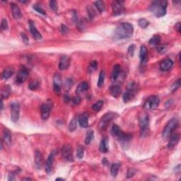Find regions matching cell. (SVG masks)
Instances as JSON below:
<instances>
[{"mask_svg":"<svg viewBox=\"0 0 181 181\" xmlns=\"http://www.w3.org/2000/svg\"><path fill=\"white\" fill-rule=\"evenodd\" d=\"M88 89H89V83L86 81H83L77 86V89H76V94L77 95H80V94L86 92Z\"/></svg>","mask_w":181,"mask_h":181,"instance_id":"23","label":"cell"},{"mask_svg":"<svg viewBox=\"0 0 181 181\" xmlns=\"http://www.w3.org/2000/svg\"><path fill=\"white\" fill-rule=\"evenodd\" d=\"M79 125L83 128L89 127V116L86 113H83L79 117Z\"/></svg>","mask_w":181,"mask_h":181,"instance_id":"21","label":"cell"},{"mask_svg":"<svg viewBox=\"0 0 181 181\" xmlns=\"http://www.w3.org/2000/svg\"><path fill=\"white\" fill-rule=\"evenodd\" d=\"M11 93V87L9 86H5L1 91V99H7Z\"/></svg>","mask_w":181,"mask_h":181,"instance_id":"30","label":"cell"},{"mask_svg":"<svg viewBox=\"0 0 181 181\" xmlns=\"http://www.w3.org/2000/svg\"><path fill=\"white\" fill-rule=\"evenodd\" d=\"M14 68L9 67H7L6 69H4V70L2 72V79H8L9 78H10L13 74H14Z\"/></svg>","mask_w":181,"mask_h":181,"instance_id":"27","label":"cell"},{"mask_svg":"<svg viewBox=\"0 0 181 181\" xmlns=\"http://www.w3.org/2000/svg\"><path fill=\"white\" fill-rule=\"evenodd\" d=\"M77 120H76V118H73L72 120H71L70 122H69V130L70 131V132H74V131L76 130V129H77Z\"/></svg>","mask_w":181,"mask_h":181,"instance_id":"39","label":"cell"},{"mask_svg":"<svg viewBox=\"0 0 181 181\" xmlns=\"http://www.w3.org/2000/svg\"><path fill=\"white\" fill-rule=\"evenodd\" d=\"M135 45L132 44V45H130V47L128 48V53L130 56H132L134 55V52H135Z\"/></svg>","mask_w":181,"mask_h":181,"instance_id":"50","label":"cell"},{"mask_svg":"<svg viewBox=\"0 0 181 181\" xmlns=\"http://www.w3.org/2000/svg\"><path fill=\"white\" fill-rule=\"evenodd\" d=\"M178 125V121L176 118H173L171 120L168 122V124H166V126L165 127V128L164 129L163 131L162 136L164 139H168L171 137V135L173 133V132L174 131L175 129H176V127Z\"/></svg>","mask_w":181,"mask_h":181,"instance_id":"4","label":"cell"},{"mask_svg":"<svg viewBox=\"0 0 181 181\" xmlns=\"http://www.w3.org/2000/svg\"><path fill=\"white\" fill-rule=\"evenodd\" d=\"M134 33V27L132 24L127 22L120 24L114 31L113 38L115 40L128 39L132 36Z\"/></svg>","mask_w":181,"mask_h":181,"instance_id":"1","label":"cell"},{"mask_svg":"<svg viewBox=\"0 0 181 181\" xmlns=\"http://www.w3.org/2000/svg\"><path fill=\"white\" fill-rule=\"evenodd\" d=\"M28 70L26 67H21L19 69V72H18L17 75H16V81L18 83H23L26 81L28 77Z\"/></svg>","mask_w":181,"mask_h":181,"instance_id":"11","label":"cell"},{"mask_svg":"<svg viewBox=\"0 0 181 181\" xmlns=\"http://www.w3.org/2000/svg\"><path fill=\"white\" fill-rule=\"evenodd\" d=\"M56 153H57V151H52L47 159L46 164H45V171L48 173H51L52 171L53 163H54L55 156L56 155Z\"/></svg>","mask_w":181,"mask_h":181,"instance_id":"14","label":"cell"},{"mask_svg":"<svg viewBox=\"0 0 181 181\" xmlns=\"http://www.w3.org/2000/svg\"><path fill=\"white\" fill-rule=\"evenodd\" d=\"M31 180V179L30 178H24L23 179V180Z\"/></svg>","mask_w":181,"mask_h":181,"instance_id":"57","label":"cell"},{"mask_svg":"<svg viewBox=\"0 0 181 181\" xmlns=\"http://www.w3.org/2000/svg\"><path fill=\"white\" fill-rule=\"evenodd\" d=\"M110 93L111 96L115 98L119 96L121 94V87L119 85H112L110 88Z\"/></svg>","mask_w":181,"mask_h":181,"instance_id":"26","label":"cell"},{"mask_svg":"<svg viewBox=\"0 0 181 181\" xmlns=\"http://www.w3.org/2000/svg\"><path fill=\"white\" fill-rule=\"evenodd\" d=\"M50 110H51V104L50 103H44L42 106H41L40 112H41V118L44 120H46L48 119L50 115Z\"/></svg>","mask_w":181,"mask_h":181,"instance_id":"13","label":"cell"},{"mask_svg":"<svg viewBox=\"0 0 181 181\" xmlns=\"http://www.w3.org/2000/svg\"><path fill=\"white\" fill-rule=\"evenodd\" d=\"M121 132H122V130L118 125H116V124H113V125H112V129H111V134H112L113 136L116 137H118V135L121 133Z\"/></svg>","mask_w":181,"mask_h":181,"instance_id":"36","label":"cell"},{"mask_svg":"<svg viewBox=\"0 0 181 181\" xmlns=\"http://www.w3.org/2000/svg\"><path fill=\"white\" fill-rule=\"evenodd\" d=\"M103 106V101H99L96 102V103H94L92 106V109L96 112H98L101 110L102 107Z\"/></svg>","mask_w":181,"mask_h":181,"instance_id":"38","label":"cell"},{"mask_svg":"<svg viewBox=\"0 0 181 181\" xmlns=\"http://www.w3.org/2000/svg\"><path fill=\"white\" fill-rule=\"evenodd\" d=\"M149 44L151 45H153V46H157L160 44L161 42V37L158 35L153 36L151 39L149 40Z\"/></svg>","mask_w":181,"mask_h":181,"instance_id":"33","label":"cell"},{"mask_svg":"<svg viewBox=\"0 0 181 181\" xmlns=\"http://www.w3.org/2000/svg\"><path fill=\"white\" fill-rule=\"evenodd\" d=\"M72 103L74 105H79L81 103V98L79 96H75L72 98Z\"/></svg>","mask_w":181,"mask_h":181,"instance_id":"52","label":"cell"},{"mask_svg":"<svg viewBox=\"0 0 181 181\" xmlns=\"http://www.w3.org/2000/svg\"><path fill=\"white\" fill-rule=\"evenodd\" d=\"M56 180H64L63 178H56Z\"/></svg>","mask_w":181,"mask_h":181,"instance_id":"58","label":"cell"},{"mask_svg":"<svg viewBox=\"0 0 181 181\" xmlns=\"http://www.w3.org/2000/svg\"><path fill=\"white\" fill-rule=\"evenodd\" d=\"M139 57L141 64L144 65L148 61V50L147 48L144 45H141L140 48V52H139Z\"/></svg>","mask_w":181,"mask_h":181,"instance_id":"19","label":"cell"},{"mask_svg":"<svg viewBox=\"0 0 181 181\" xmlns=\"http://www.w3.org/2000/svg\"><path fill=\"white\" fill-rule=\"evenodd\" d=\"M3 109H4V103H3L2 99H1V110L2 111Z\"/></svg>","mask_w":181,"mask_h":181,"instance_id":"56","label":"cell"},{"mask_svg":"<svg viewBox=\"0 0 181 181\" xmlns=\"http://www.w3.org/2000/svg\"><path fill=\"white\" fill-rule=\"evenodd\" d=\"M120 167V164H118V163H115V164H112L111 168H110V173H111V175H112V176H113V177H116V176H118Z\"/></svg>","mask_w":181,"mask_h":181,"instance_id":"29","label":"cell"},{"mask_svg":"<svg viewBox=\"0 0 181 181\" xmlns=\"http://www.w3.org/2000/svg\"><path fill=\"white\" fill-rule=\"evenodd\" d=\"M64 100H65V102H66V103H69L71 101V98L69 95H65Z\"/></svg>","mask_w":181,"mask_h":181,"instance_id":"55","label":"cell"},{"mask_svg":"<svg viewBox=\"0 0 181 181\" xmlns=\"http://www.w3.org/2000/svg\"><path fill=\"white\" fill-rule=\"evenodd\" d=\"M8 28V23H7V19H3L1 23V30H6Z\"/></svg>","mask_w":181,"mask_h":181,"instance_id":"48","label":"cell"},{"mask_svg":"<svg viewBox=\"0 0 181 181\" xmlns=\"http://www.w3.org/2000/svg\"><path fill=\"white\" fill-rule=\"evenodd\" d=\"M121 73V67L119 65H115L112 69V73H111V79L112 81H115L119 77L120 74Z\"/></svg>","mask_w":181,"mask_h":181,"instance_id":"24","label":"cell"},{"mask_svg":"<svg viewBox=\"0 0 181 181\" xmlns=\"http://www.w3.org/2000/svg\"><path fill=\"white\" fill-rule=\"evenodd\" d=\"M84 154V148L82 146H79L77 149V157L79 159H81Z\"/></svg>","mask_w":181,"mask_h":181,"instance_id":"40","label":"cell"},{"mask_svg":"<svg viewBox=\"0 0 181 181\" xmlns=\"http://www.w3.org/2000/svg\"><path fill=\"white\" fill-rule=\"evenodd\" d=\"M135 173H136V171L135 169H133V168H129L127 173V178H130L133 177Z\"/></svg>","mask_w":181,"mask_h":181,"instance_id":"49","label":"cell"},{"mask_svg":"<svg viewBox=\"0 0 181 181\" xmlns=\"http://www.w3.org/2000/svg\"><path fill=\"white\" fill-rule=\"evenodd\" d=\"M3 137H4V140L5 141L6 143H7L8 144H9L11 143V134L9 132V130H4V132H3Z\"/></svg>","mask_w":181,"mask_h":181,"instance_id":"31","label":"cell"},{"mask_svg":"<svg viewBox=\"0 0 181 181\" xmlns=\"http://www.w3.org/2000/svg\"><path fill=\"white\" fill-rule=\"evenodd\" d=\"M35 164L38 169H40L43 165V156L38 150L36 151L35 153Z\"/></svg>","mask_w":181,"mask_h":181,"instance_id":"17","label":"cell"},{"mask_svg":"<svg viewBox=\"0 0 181 181\" xmlns=\"http://www.w3.org/2000/svg\"><path fill=\"white\" fill-rule=\"evenodd\" d=\"M60 30L62 33H66V32L68 30V28L65 25H62L61 26Z\"/></svg>","mask_w":181,"mask_h":181,"instance_id":"54","label":"cell"},{"mask_svg":"<svg viewBox=\"0 0 181 181\" xmlns=\"http://www.w3.org/2000/svg\"><path fill=\"white\" fill-rule=\"evenodd\" d=\"M175 28H176V30H177V31L179 33H180V32H181V25H180V22L177 23V24H176V26H175Z\"/></svg>","mask_w":181,"mask_h":181,"instance_id":"53","label":"cell"},{"mask_svg":"<svg viewBox=\"0 0 181 181\" xmlns=\"http://www.w3.org/2000/svg\"><path fill=\"white\" fill-rule=\"evenodd\" d=\"M160 100L159 97L156 96H151L147 98L145 103L144 105V107L148 110H154L159 106Z\"/></svg>","mask_w":181,"mask_h":181,"instance_id":"6","label":"cell"},{"mask_svg":"<svg viewBox=\"0 0 181 181\" xmlns=\"http://www.w3.org/2000/svg\"><path fill=\"white\" fill-rule=\"evenodd\" d=\"M149 116L147 114H144L141 115L139 119V127L141 130V136H146L147 135V132L149 131Z\"/></svg>","mask_w":181,"mask_h":181,"instance_id":"7","label":"cell"},{"mask_svg":"<svg viewBox=\"0 0 181 181\" xmlns=\"http://www.w3.org/2000/svg\"><path fill=\"white\" fill-rule=\"evenodd\" d=\"M115 116V113L113 112H106L103 116L102 117L101 120L99 122L98 124V128L100 130H104L108 127V124L112 121V120L114 118Z\"/></svg>","mask_w":181,"mask_h":181,"instance_id":"5","label":"cell"},{"mask_svg":"<svg viewBox=\"0 0 181 181\" xmlns=\"http://www.w3.org/2000/svg\"><path fill=\"white\" fill-rule=\"evenodd\" d=\"M62 89V78L60 74L57 73L54 75L53 78V90L56 94L59 95Z\"/></svg>","mask_w":181,"mask_h":181,"instance_id":"10","label":"cell"},{"mask_svg":"<svg viewBox=\"0 0 181 181\" xmlns=\"http://www.w3.org/2000/svg\"><path fill=\"white\" fill-rule=\"evenodd\" d=\"M87 11H88V13H89V16L90 17V19H94V16L96 15V12L95 10L92 8V7H87Z\"/></svg>","mask_w":181,"mask_h":181,"instance_id":"46","label":"cell"},{"mask_svg":"<svg viewBox=\"0 0 181 181\" xmlns=\"http://www.w3.org/2000/svg\"><path fill=\"white\" fill-rule=\"evenodd\" d=\"M180 84H181L180 79H178L176 80V81H175L174 83H173V85H172V86H171V89L172 92H174V91H177L178 89H179V88H180Z\"/></svg>","mask_w":181,"mask_h":181,"instance_id":"41","label":"cell"},{"mask_svg":"<svg viewBox=\"0 0 181 181\" xmlns=\"http://www.w3.org/2000/svg\"><path fill=\"white\" fill-rule=\"evenodd\" d=\"M21 38H22L23 41H24V43L28 44V42H29V40H28V36H27L26 35L25 33H21Z\"/></svg>","mask_w":181,"mask_h":181,"instance_id":"51","label":"cell"},{"mask_svg":"<svg viewBox=\"0 0 181 181\" xmlns=\"http://www.w3.org/2000/svg\"><path fill=\"white\" fill-rule=\"evenodd\" d=\"M28 87H29V89L32 91L37 90V89H38V87H39V82L37 80L33 81H31Z\"/></svg>","mask_w":181,"mask_h":181,"instance_id":"42","label":"cell"},{"mask_svg":"<svg viewBox=\"0 0 181 181\" xmlns=\"http://www.w3.org/2000/svg\"><path fill=\"white\" fill-rule=\"evenodd\" d=\"M94 131L93 130H89L87 132V133H86V138H85V144H87V145H89V144L92 141L93 139H94Z\"/></svg>","mask_w":181,"mask_h":181,"instance_id":"32","label":"cell"},{"mask_svg":"<svg viewBox=\"0 0 181 181\" xmlns=\"http://www.w3.org/2000/svg\"><path fill=\"white\" fill-rule=\"evenodd\" d=\"M156 50L158 51V52L161 53V54H164L165 53L167 50V47L164 45H160L156 46Z\"/></svg>","mask_w":181,"mask_h":181,"instance_id":"45","label":"cell"},{"mask_svg":"<svg viewBox=\"0 0 181 181\" xmlns=\"http://www.w3.org/2000/svg\"><path fill=\"white\" fill-rule=\"evenodd\" d=\"M11 12L13 16L16 19H19L22 17V13H21V9L16 4L11 3Z\"/></svg>","mask_w":181,"mask_h":181,"instance_id":"20","label":"cell"},{"mask_svg":"<svg viewBox=\"0 0 181 181\" xmlns=\"http://www.w3.org/2000/svg\"><path fill=\"white\" fill-rule=\"evenodd\" d=\"M112 13H113V15H115V16L121 15L125 12V8L123 7L121 1H113V2L112 3Z\"/></svg>","mask_w":181,"mask_h":181,"instance_id":"12","label":"cell"},{"mask_svg":"<svg viewBox=\"0 0 181 181\" xmlns=\"http://www.w3.org/2000/svg\"><path fill=\"white\" fill-rule=\"evenodd\" d=\"M138 90V85L135 82H132L127 85L125 93L123 94L122 99L124 103H128L135 98V94Z\"/></svg>","mask_w":181,"mask_h":181,"instance_id":"3","label":"cell"},{"mask_svg":"<svg viewBox=\"0 0 181 181\" xmlns=\"http://www.w3.org/2000/svg\"><path fill=\"white\" fill-rule=\"evenodd\" d=\"M94 5L96 6V7L97 8V9L100 12H103L106 9L105 7V4L103 1H97L94 2Z\"/></svg>","mask_w":181,"mask_h":181,"instance_id":"37","label":"cell"},{"mask_svg":"<svg viewBox=\"0 0 181 181\" xmlns=\"http://www.w3.org/2000/svg\"><path fill=\"white\" fill-rule=\"evenodd\" d=\"M97 68H98V62L96 61H92L89 64V67H88V71L91 74V73H93L96 70Z\"/></svg>","mask_w":181,"mask_h":181,"instance_id":"34","label":"cell"},{"mask_svg":"<svg viewBox=\"0 0 181 181\" xmlns=\"http://www.w3.org/2000/svg\"><path fill=\"white\" fill-rule=\"evenodd\" d=\"M167 5L166 1H154L150 5L149 9L155 16L161 18L166 14Z\"/></svg>","mask_w":181,"mask_h":181,"instance_id":"2","label":"cell"},{"mask_svg":"<svg viewBox=\"0 0 181 181\" xmlns=\"http://www.w3.org/2000/svg\"><path fill=\"white\" fill-rule=\"evenodd\" d=\"M62 157L67 161H73L74 157L72 154V150L69 144H65L62 148Z\"/></svg>","mask_w":181,"mask_h":181,"instance_id":"9","label":"cell"},{"mask_svg":"<svg viewBox=\"0 0 181 181\" xmlns=\"http://www.w3.org/2000/svg\"><path fill=\"white\" fill-rule=\"evenodd\" d=\"M173 65V60L169 58H167L166 60H163L160 64V69L162 71H166L171 69Z\"/></svg>","mask_w":181,"mask_h":181,"instance_id":"18","label":"cell"},{"mask_svg":"<svg viewBox=\"0 0 181 181\" xmlns=\"http://www.w3.org/2000/svg\"><path fill=\"white\" fill-rule=\"evenodd\" d=\"M70 65V58L67 55H64L61 57L60 63H59V68L60 70H66L68 69Z\"/></svg>","mask_w":181,"mask_h":181,"instance_id":"15","label":"cell"},{"mask_svg":"<svg viewBox=\"0 0 181 181\" xmlns=\"http://www.w3.org/2000/svg\"><path fill=\"white\" fill-rule=\"evenodd\" d=\"M33 8L34 9L36 10L38 13H40V14H42V15H46V12H45V11L44 10L42 7H41L40 5L35 4V5H33Z\"/></svg>","mask_w":181,"mask_h":181,"instance_id":"44","label":"cell"},{"mask_svg":"<svg viewBox=\"0 0 181 181\" xmlns=\"http://www.w3.org/2000/svg\"><path fill=\"white\" fill-rule=\"evenodd\" d=\"M180 140V136L178 134H174V135H171V138H170V140L168 141V148L172 149L176 146L178 144V143L179 142Z\"/></svg>","mask_w":181,"mask_h":181,"instance_id":"22","label":"cell"},{"mask_svg":"<svg viewBox=\"0 0 181 181\" xmlns=\"http://www.w3.org/2000/svg\"><path fill=\"white\" fill-rule=\"evenodd\" d=\"M99 150L101 153H106L108 151V142L106 138H103L102 139L99 146Z\"/></svg>","mask_w":181,"mask_h":181,"instance_id":"28","label":"cell"},{"mask_svg":"<svg viewBox=\"0 0 181 181\" xmlns=\"http://www.w3.org/2000/svg\"><path fill=\"white\" fill-rule=\"evenodd\" d=\"M11 120L13 122H17L19 119L20 106L18 103L13 102L11 104Z\"/></svg>","mask_w":181,"mask_h":181,"instance_id":"8","label":"cell"},{"mask_svg":"<svg viewBox=\"0 0 181 181\" xmlns=\"http://www.w3.org/2000/svg\"><path fill=\"white\" fill-rule=\"evenodd\" d=\"M50 7L54 11H57L58 9V6H57V2L56 1H50Z\"/></svg>","mask_w":181,"mask_h":181,"instance_id":"47","label":"cell"},{"mask_svg":"<svg viewBox=\"0 0 181 181\" xmlns=\"http://www.w3.org/2000/svg\"><path fill=\"white\" fill-rule=\"evenodd\" d=\"M138 24H139V26L141 28H146L149 25V22L147 20H146L145 19H140L138 21Z\"/></svg>","mask_w":181,"mask_h":181,"instance_id":"43","label":"cell"},{"mask_svg":"<svg viewBox=\"0 0 181 181\" xmlns=\"http://www.w3.org/2000/svg\"><path fill=\"white\" fill-rule=\"evenodd\" d=\"M105 76H106V74H105L104 71H101V72H100L99 77H98V83H97V85H98V86L99 88H101L102 86H103V84H104Z\"/></svg>","mask_w":181,"mask_h":181,"instance_id":"35","label":"cell"},{"mask_svg":"<svg viewBox=\"0 0 181 181\" xmlns=\"http://www.w3.org/2000/svg\"><path fill=\"white\" fill-rule=\"evenodd\" d=\"M132 137V135H131V134L124 133V132H123L122 131L121 133L120 134V135H118V137H117V138L118 139V140H119L122 143L128 142V141H130L131 140Z\"/></svg>","mask_w":181,"mask_h":181,"instance_id":"25","label":"cell"},{"mask_svg":"<svg viewBox=\"0 0 181 181\" xmlns=\"http://www.w3.org/2000/svg\"><path fill=\"white\" fill-rule=\"evenodd\" d=\"M29 28L32 36H33V37L36 40H39L42 38V35H41L40 32L37 30L34 23L31 21H29Z\"/></svg>","mask_w":181,"mask_h":181,"instance_id":"16","label":"cell"}]
</instances>
